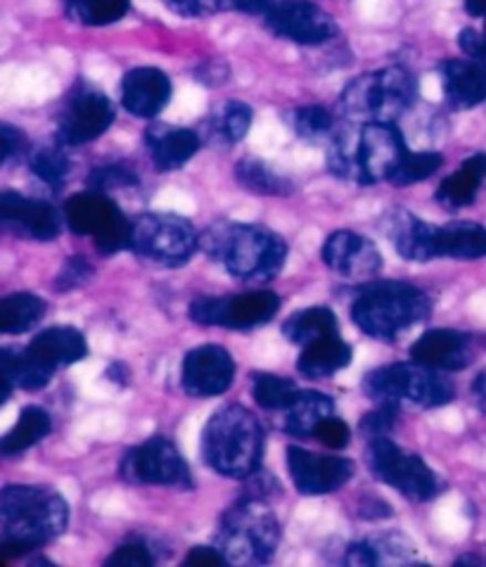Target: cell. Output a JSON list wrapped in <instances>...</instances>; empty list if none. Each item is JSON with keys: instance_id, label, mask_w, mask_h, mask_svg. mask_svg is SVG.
<instances>
[{"instance_id": "obj_1", "label": "cell", "mask_w": 486, "mask_h": 567, "mask_svg": "<svg viewBox=\"0 0 486 567\" xmlns=\"http://www.w3.org/2000/svg\"><path fill=\"white\" fill-rule=\"evenodd\" d=\"M70 525V506L60 492L37 485H10L0 494V558H22L55 542Z\"/></svg>"}, {"instance_id": "obj_2", "label": "cell", "mask_w": 486, "mask_h": 567, "mask_svg": "<svg viewBox=\"0 0 486 567\" xmlns=\"http://www.w3.org/2000/svg\"><path fill=\"white\" fill-rule=\"evenodd\" d=\"M199 247L224 269L245 282L273 280L288 261V243L257 224L219 221L205 230Z\"/></svg>"}, {"instance_id": "obj_3", "label": "cell", "mask_w": 486, "mask_h": 567, "mask_svg": "<svg viewBox=\"0 0 486 567\" xmlns=\"http://www.w3.org/2000/svg\"><path fill=\"white\" fill-rule=\"evenodd\" d=\"M406 155V143L394 124L365 122L356 131L334 133L328 164L334 176L373 186L390 181Z\"/></svg>"}, {"instance_id": "obj_4", "label": "cell", "mask_w": 486, "mask_h": 567, "mask_svg": "<svg viewBox=\"0 0 486 567\" xmlns=\"http://www.w3.org/2000/svg\"><path fill=\"white\" fill-rule=\"evenodd\" d=\"M432 299L411 282L382 280L363 286L351 305V321L368 338L394 342L430 319Z\"/></svg>"}, {"instance_id": "obj_5", "label": "cell", "mask_w": 486, "mask_h": 567, "mask_svg": "<svg viewBox=\"0 0 486 567\" xmlns=\"http://www.w3.org/2000/svg\"><path fill=\"white\" fill-rule=\"evenodd\" d=\"M263 456V430L257 415L245 406H224L203 430V458L224 477L247 480L259 473Z\"/></svg>"}, {"instance_id": "obj_6", "label": "cell", "mask_w": 486, "mask_h": 567, "mask_svg": "<svg viewBox=\"0 0 486 567\" xmlns=\"http://www.w3.org/2000/svg\"><path fill=\"white\" fill-rule=\"evenodd\" d=\"M280 544V525L266 498L242 496L216 529V546L230 565H263Z\"/></svg>"}, {"instance_id": "obj_7", "label": "cell", "mask_w": 486, "mask_h": 567, "mask_svg": "<svg viewBox=\"0 0 486 567\" xmlns=\"http://www.w3.org/2000/svg\"><path fill=\"white\" fill-rule=\"evenodd\" d=\"M363 392L378 406L401 411L413 409H442L454 402L456 388L442 373L423 363H387L373 369L363 378Z\"/></svg>"}, {"instance_id": "obj_8", "label": "cell", "mask_w": 486, "mask_h": 567, "mask_svg": "<svg viewBox=\"0 0 486 567\" xmlns=\"http://www.w3.org/2000/svg\"><path fill=\"white\" fill-rule=\"evenodd\" d=\"M417 97V81L404 66H384L354 79L344 89L340 105L361 124H396Z\"/></svg>"}, {"instance_id": "obj_9", "label": "cell", "mask_w": 486, "mask_h": 567, "mask_svg": "<svg viewBox=\"0 0 486 567\" xmlns=\"http://www.w3.org/2000/svg\"><path fill=\"white\" fill-rule=\"evenodd\" d=\"M365 465L375 480L404 494L411 502H430L444 489L440 475L417 456L387 437L368 440Z\"/></svg>"}, {"instance_id": "obj_10", "label": "cell", "mask_w": 486, "mask_h": 567, "mask_svg": "<svg viewBox=\"0 0 486 567\" xmlns=\"http://www.w3.org/2000/svg\"><path fill=\"white\" fill-rule=\"evenodd\" d=\"M64 221L76 236H91L103 257L131 249V221L107 193L89 190L64 203Z\"/></svg>"}, {"instance_id": "obj_11", "label": "cell", "mask_w": 486, "mask_h": 567, "mask_svg": "<svg viewBox=\"0 0 486 567\" xmlns=\"http://www.w3.org/2000/svg\"><path fill=\"white\" fill-rule=\"evenodd\" d=\"M199 247V236L188 219L178 214L149 212L141 214L131 226V249L136 255L162 264L183 266L193 259Z\"/></svg>"}, {"instance_id": "obj_12", "label": "cell", "mask_w": 486, "mask_h": 567, "mask_svg": "<svg viewBox=\"0 0 486 567\" xmlns=\"http://www.w3.org/2000/svg\"><path fill=\"white\" fill-rule=\"evenodd\" d=\"M280 297L271 290H255L232 297H199L190 305V321L203 328L251 330L276 319Z\"/></svg>"}, {"instance_id": "obj_13", "label": "cell", "mask_w": 486, "mask_h": 567, "mask_svg": "<svg viewBox=\"0 0 486 567\" xmlns=\"http://www.w3.org/2000/svg\"><path fill=\"white\" fill-rule=\"evenodd\" d=\"M120 475L128 485H155L190 489L193 473L174 442L166 437H149L145 444L133 446L124 454Z\"/></svg>"}, {"instance_id": "obj_14", "label": "cell", "mask_w": 486, "mask_h": 567, "mask_svg": "<svg viewBox=\"0 0 486 567\" xmlns=\"http://www.w3.org/2000/svg\"><path fill=\"white\" fill-rule=\"evenodd\" d=\"M112 100L89 83H79L58 116L60 145H86L97 141L114 124Z\"/></svg>"}, {"instance_id": "obj_15", "label": "cell", "mask_w": 486, "mask_h": 567, "mask_svg": "<svg viewBox=\"0 0 486 567\" xmlns=\"http://www.w3.org/2000/svg\"><path fill=\"white\" fill-rule=\"evenodd\" d=\"M266 29L299 45H321L338 37V22L311 0H273L263 12Z\"/></svg>"}, {"instance_id": "obj_16", "label": "cell", "mask_w": 486, "mask_h": 567, "mask_svg": "<svg viewBox=\"0 0 486 567\" xmlns=\"http://www.w3.org/2000/svg\"><path fill=\"white\" fill-rule=\"evenodd\" d=\"M288 468L297 492L304 496L332 494L354 477V463L349 458L313 454L294 444L288 446Z\"/></svg>"}, {"instance_id": "obj_17", "label": "cell", "mask_w": 486, "mask_h": 567, "mask_svg": "<svg viewBox=\"0 0 486 567\" xmlns=\"http://www.w3.org/2000/svg\"><path fill=\"white\" fill-rule=\"evenodd\" d=\"M0 226L14 238L37 243L55 240L62 233L60 214L53 205L43 203V199L24 197L14 190L0 195Z\"/></svg>"}, {"instance_id": "obj_18", "label": "cell", "mask_w": 486, "mask_h": 567, "mask_svg": "<svg viewBox=\"0 0 486 567\" xmlns=\"http://www.w3.org/2000/svg\"><path fill=\"white\" fill-rule=\"evenodd\" d=\"M236 380V361L219 344L195 347L183 359L180 382L190 396H219Z\"/></svg>"}, {"instance_id": "obj_19", "label": "cell", "mask_w": 486, "mask_h": 567, "mask_svg": "<svg viewBox=\"0 0 486 567\" xmlns=\"http://www.w3.org/2000/svg\"><path fill=\"white\" fill-rule=\"evenodd\" d=\"M321 257L332 274L347 280H373L382 271V255L375 243L354 230H334Z\"/></svg>"}, {"instance_id": "obj_20", "label": "cell", "mask_w": 486, "mask_h": 567, "mask_svg": "<svg viewBox=\"0 0 486 567\" xmlns=\"http://www.w3.org/2000/svg\"><path fill=\"white\" fill-rule=\"evenodd\" d=\"M411 359L442 373L463 371L473 361V340L461 330L434 328L417 338L411 347Z\"/></svg>"}, {"instance_id": "obj_21", "label": "cell", "mask_w": 486, "mask_h": 567, "mask_svg": "<svg viewBox=\"0 0 486 567\" xmlns=\"http://www.w3.org/2000/svg\"><path fill=\"white\" fill-rule=\"evenodd\" d=\"M172 81L157 66H136L122 81V105L138 120H153L172 100Z\"/></svg>"}, {"instance_id": "obj_22", "label": "cell", "mask_w": 486, "mask_h": 567, "mask_svg": "<svg viewBox=\"0 0 486 567\" xmlns=\"http://www.w3.org/2000/svg\"><path fill=\"white\" fill-rule=\"evenodd\" d=\"M33 363L43 371L55 375L60 369H66L89 354V342L72 326H53L41 330L31 344L24 349Z\"/></svg>"}, {"instance_id": "obj_23", "label": "cell", "mask_w": 486, "mask_h": 567, "mask_svg": "<svg viewBox=\"0 0 486 567\" xmlns=\"http://www.w3.org/2000/svg\"><path fill=\"white\" fill-rule=\"evenodd\" d=\"M145 145L157 172H176L197 155L203 141L190 128L153 124L145 131Z\"/></svg>"}, {"instance_id": "obj_24", "label": "cell", "mask_w": 486, "mask_h": 567, "mask_svg": "<svg viewBox=\"0 0 486 567\" xmlns=\"http://www.w3.org/2000/svg\"><path fill=\"white\" fill-rule=\"evenodd\" d=\"M382 228L384 236L394 245L399 257H404L409 261L434 259V230H437V226L417 219V216H413L406 209H394L387 214V219L382 221Z\"/></svg>"}, {"instance_id": "obj_25", "label": "cell", "mask_w": 486, "mask_h": 567, "mask_svg": "<svg viewBox=\"0 0 486 567\" xmlns=\"http://www.w3.org/2000/svg\"><path fill=\"white\" fill-rule=\"evenodd\" d=\"M442 86L451 107L473 110L486 100V64L479 60H446Z\"/></svg>"}, {"instance_id": "obj_26", "label": "cell", "mask_w": 486, "mask_h": 567, "mask_svg": "<svg viewBox=\"0 0 486 567\" xmlns=\"http://www.w3.org/2000/svg\"><path fill=\"white\" fill-rule=\"evenodd\" d=\"M344 565H417V548L404 532H382L371 539L351 544L344 551Z\"/></svg>"}, {"instance_id": "obj_27", "label": "cell", "mask_w": 486, "mask_h": 567, "mask_svg": "<svg viewBox=\"0 0 486 567\" xmlns=\"http://www.w3.org/2000/svg\"><path fill=\"white\" fill-rule=\"evenodd\" d=\"M486 228L477 221H451L434 230V259H484Z\"/></svg>"}, {"instance_id": "obj_28", "label": "cell", "mask_w": 486, "mask_h": 567, "mask_svg": "<svg viewBox=\"0 0 486 567\" xmlns=\"http://www.w3.org/2000/svg\"><path fill=\"white\" fill-rule=\"evenodd\" d=\"M484 181H486V153H475L461 164V169L456 174H451L442 181V186L437 190V203L448 212L473 205Z\"/></svg>"}, {"instance_id": "obj_29", "label": "cell", "mask_w": 486, "mask_h": 567, "mask_svg": "<svg viewBox=\"0 0 486 567\" xmlns=\"http://www.w3.org/2000/svg\"><path fill=\"white\" fill-rule=\"evenodd\" d=\"M334 415V402L313 390H299L294 402L282 411V430L292 437H313L318 425Z\"/></svg>"}, {"instance_id": "obj_30", "label": "cell", "mask_w": 486, "mask_h": 567, "mask_svg": "<svg viewBox=\"0 0 486 567\" xmlns=\"http://www.w3.org/2000/svg\"><path fill=\"white\" fill-rule=\"evenodd\" d=\"M351 363V347L338 336H328L316 340L307 347H301V354L297 361V369L304 378L318 380V378H330L349 369Z\"/></svg>"}, {"instance_id": "obj_31", "label": "cell", "mask_w": 486, "mask_h": 567, "mask_svg": "<svg viewBox=\"0 0 486 567\" xmlns=\"http://www.w3.org/2000/svg\"><path fill=\"white\" fill-rule=\"evenodd\" d=\"M48 311L45 299L31 292H14L0 299V332L6 336H22L43 321Z\"/></svg>"}, {"instance_id": "obj_32", "label": "cell", "mask_w": 486, "mask_h": 567, "mask_svg": "<svg viewBox=\"0 0 486 567\" xmlns=\"http://www.w3.org/2000/svg\"><path fill=\"white\" fill-rule=\"evenodd\" d=\"M251 120H255V112H251L247 103L228 100V103L219 105L209 114V120L205 124L209 141L219 145H236L249 133Z\"/></svg>"}, {"instance_id": "obj_33", "label": "cell", "mask_w": 486, "mask_h": 567, "mask_svg": "<svg viewBox=\"0 0 486 567\" xmlns=\"http://www.w3.org/2000/svg\"><path fill=\"white\" fill-rule=\"evenodd\" d=\"M338 316L328 307H311L304 311H297L282 323L285 340H290L297 347H307L321 338L338 336Z\"/></svg>"}, {"instance_id": "obj_34", "label": "cell", "mask_w": 486, "mask_h": 567, "mask_svg": "<svg viewBox=\"0 0 486 567\" xmlns=\"http://www.w3.org/2000/svg\"><path fill=\"white\" fill-rule=\"evenodd\" d=\"M50 432H53V421H50V415L39 406H27L20 413V421H17L8 435L0 440V454L3 456L22 454L33 444L45 440Z\"/></svg>"}, {"instance_id": "obj_35", "label": "cell", "mask_w": 486, "mask_h": 567, "mask_svg": "<svg viewBox=\"0 0 486 567\" xmlns=\"http://www.w3.org/2000/svg\"><path fill=\"white\" fill-rule=\"evenodd\" d=\"M236 178L240 186L251 195H268V197H280V195H292L294 183L276 172L271 164H266L255 157H245L236 166Z\"/></svg>"}, {"instance_id": "obj_36", "label": "cell", "mask_w": 486, "mask_h": 567, "mask_svg": "<svg viewBox=\"0 0 486 567\" xmlns=\"http://www.w3.org/2000/svg\"><path fill=\"white\" fill-rule=\"evenodd\" d=\"M0 371H3L6 385L20 388L27 392L48 388L50 378H53L48 371H43L39 363H33L27 352H14L10 347L0 352Z\"/></svg>"}, {"instance_id": "obj_37", "label": "cell", "mask_w": 486, "mask_h": 567, "mask_svg": "<svg viewBox=\"0 0 486 567\" xmlns=\"http://www.w3.org/2000/svg\"><path fill=\"white\" fill-rule=\"evenodd\" d=\"M131 0H64V10L83 27H107L126 17Z\"/></svg>"}, {"instance_id": "obj_38", "label": "cell", "mask_w": 486, "mask_h": 567, "mask_svg": "<svg viewBox=\"0 0 486 567\" xmlns=\"http://www.w3.org/2000/svg\"><path fill=\"white\" fill-rule=\"evenodd\" d=\"M288 122L301 141L323 143L334 138V116L323 105H304L290 112Z\"/></svg>"}, {"instance_id": "obj_39", "label": "cell", "mask_w": 486, "mask_h": 567, "mask_svg": "<svg viewBox=\"0 0 486 567\" xmlns=\"http://www.w3.org/2000/svg\"><path fill=\"white\" fill-rule=\"evenodd\" d=\"M29 169L33 172V176L41 178L45 186L60 190L64 186V181L70 178L72 162L64 155V150L60 145H43L39 150H31Z\"/></svg>"}, {"instance_id": "obj_40", "label": "cell", "mask_w": 486, "mask_h": 567, "mask_svg": "<svg viewBox=\"0 0 486 567\" xmlns=\"http://www.w3.org/2000/svg\"><path fill=\"white\" fill-rule=\"evenodd\" d=\"M297 385L288 378H280L273 373H255L251 378V394L255 402L266 411H285L297 396Z\"/></svg>"}, {"instance_id": "obj_41", "label": "cell", "mask_w": 486, "mask_h": 567, "mask_svg": "<svg viewBox=\"0 0 486 567\" xmlns=\"http://www.w3.org/2000/svg\"><path fill=\"white\" fill-rule=\"evenodd\" d=\"M444 157L440 153H409L396 166V172L392 174L390 183L392 186H413V183L427 181L432 174H437L442 169Z\"/></svg>"}, {"instance_id": "obj_42", "label": "cell", "mask_w": 486, "mask_h": 567, "mask_svg": "<svg viewBox=\"0 0 486 567\" xmlns=\"http://www.w3.org/2000/svg\"><path fill=\"white\" fill-rule=\"evenodd\" d=\"M133 186H138V176L122 162L95 166L89 176V188L97 193H110V190L133 188Z\"/></svg>"}, {"instance_id": "obj_43", "label": "cell", "mask_w": 486, "mask_h": 567, "mask_svg": "<svg viewBox=\"0 0 486 567\" xmlns=\"http://www.w3.org/2000/svg\"><path fill=\"white\" fill-rule=\"evenodd\" d=\"M93 278V266L86 257H70L64 261L62 271L58 274L55 282H53V290L55 292H70L76 290L81 286H86V282Z\"/></svg>"}, {"instance_id": "obj_44", "label": "cell", "mask_w": 486, "mask_h": 567, "mask_svg": "<svg viewBox=\"0 0 486 567\" xmlns=\"http://www.w3.org/2000/svg\"><path fill=\"white\" fill-rule=\"evenodd\" d=\"M164 3L180 17H211L232 10L230 0H164Z\"/></svg>"}, {"instance_id": "obj_45", "label": "cell", "mask_w": 486, "mask_h": 567, "mask_svg": "<svg viewBox=\"0 0 486 567\" xmlns=\"http://www.w3.org/2000/svg\"><path fill=\"white\" fill-rule=\"evenodd\" d=\"M396 415H399V411L390 409V406H378L375 411L365 413L361 425H359L361 435H365L368 440L387 437L390 432L394 430V425H396Z\"/></svg>"}, {"instance_id": "obj_46", "label": "cell", "mask_w": 486, "mask_h": 567, "mask_svg": "<svg viewBox=\"0 0 486 567\" xmlns=\"http://www.w3.org/2000/svg\"><path fill=\"white\" fill-rule=\"evenodd\" d=\"M0 143H3V150H0V159H3V164H10V162H17V159L31 155V145H29L27 133L14 128L12 124L0 126Z\"/></svg>"}, {"instance_id": "obj_47", "label": "cell", "mask_w": 486, "mask_h": 567, "mask_svg": "<svg viewBox=\"0 0 486 567\" xmlns=\"http://www.w3.org/2000/svg\"><path fill=\"white\" fill-rule=\"evenodd\" d=\"M107 565L114 567H149L155 565L153 551H149L147 544L141 542H128L116 548V551L107 558Z\"/></svg>"}, {"instance_id": "obj_48", "label": "cell", "mask_w": 486, "mask_h": 567, "mask_svg": "<svg viewBox=\"0 0 486 567\" xmlns=\"http://www.w3.org/2000/svg\"><path fill=\"white\" fill-rule=\"evenodd\" d=\"M313 437L321 442L323 446H328V449H344L349 444V440H351V430H349V425L344 421L330 415V419H325L321 425H318Z\"/></svg>"}, {"instance_id": "obj_49", "label": "cell", "mask_w": 486, "mask_h": 567, "mask_svg": "<svg viewBox=\"0 0 486 567\" xmlns=\"http://www.w3.org/2000/svg\"><path fill=\"white\" fill-rule=\"evenodd\" d=\"M183 565L186 567H226L228 560L219 551V546H195L193 551H188Z\"/></svg>"}, {"instance_id": "obj_50", "label": "cell", "mask_w": 486, "mask_h": 567, "mask_svg": "<svg viewBox=\"0 0 486 567\" xmlns=\"http://www.w3.org/2000/svg\"><path fill=\"white\" fill-rule=\"evenodd\" d=\"M273 0H230L232 10L249 12V14H263Z\"/></svg>"}, {"instance_id": "obj_51", "label": "cell", "mask_w": 486, "mask_h": 567, "mask_svg": "<svg viewBox=\"0 0 486 567\" xmlns=\"http://www.w3.org/2000/svg\"><path fill=\"white\" fill-rule=\"evenodd\" d=\"M105 378H107V380H112V382H116V385H128L131 371H128V365H126V363H122V361H112V363L107 365Z\"/></svg>"}, {"instance_id": "obj_52", "label": "cell", "mask_w": 486, "mask_h": 567, "mask_svg": "<svg viewBox=\"0 0 486 567\" xmlns=\"http://www.w3.org/2000/svg\"><path fill=\"white\" fill-rule=\"evenodd\" d=\"M473 396H475L477 406L486 413V369L473 382Z\"/></svg>"}, {"instance_id": "obj_53", "label": "cell", "mask_w": 486, "mask_h": 567, "mask_svg": "<svg viewBox=\"0 0 486 567\" xmlns=\"http://www.w3.org/2000/svg\"><path fill=\"white\" fill-rule=\"evenodd\" d=\"M465 10L471 17H486V0H465Z\"/></svg>"}, {"instance_id": "obj_54", "label": "cell", "mask_w": 486, "mask_h": 567, "mask_svg": "<svg viewBox=\"0 0 486 567\" xmlns=\"http://www.w3.org/2000/svg\"><path fill=\"white\" fill-rule=\"evenodd\" d=\"M456 565H482V560H479L475 554H467V556L458 558V560H456Z\"/></svg>"}, {"instance_id": "obj_55", "label": "cell", "mask_w": 486, "mask_h": 567, "mask_svg": "<svg viewBox=\"0 0 486 567\" xmlns=\"http://www.w3.org/2000/svg\"><path fill=\"white\" fill-rule=\"evenodd\" d=\"M484 20H486V17H484ZM482 33H484V41H486V24H484V31H482Z\"/></svg>"}]
</instances>
